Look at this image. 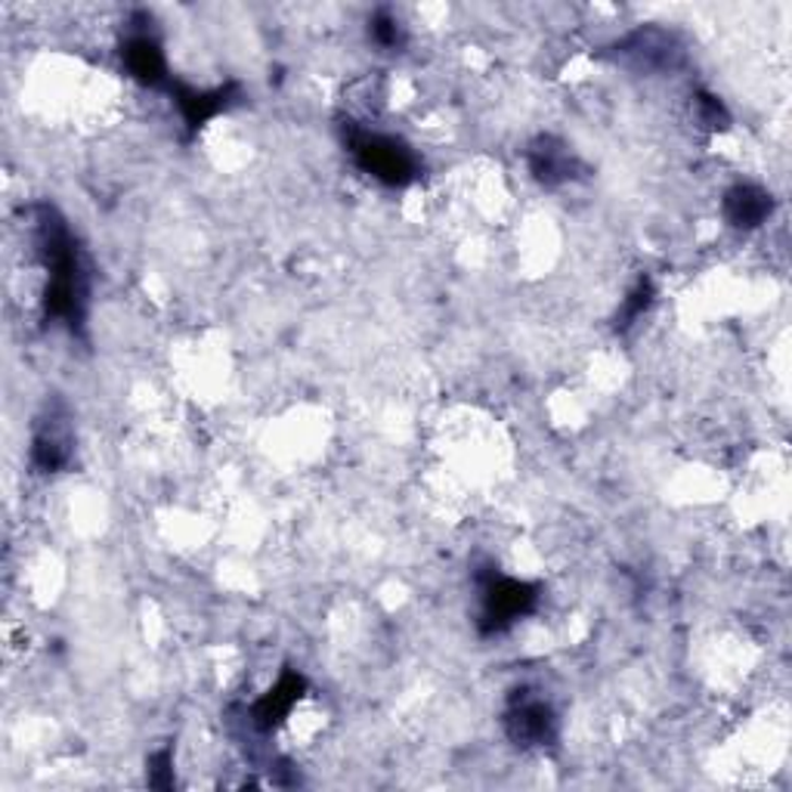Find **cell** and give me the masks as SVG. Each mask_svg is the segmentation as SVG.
Instances as JSON below:
<instances>
[{"label": "cell", "mask_w": 792, "mask_h": 792, "mask_svg": "<svg viewBox=\"0 0 792 792\" xmlns=\"http://www.w3.org/2000/svg\"><path fill=\"white\" fill-rule=\"evenodd\" d=\"M350 149H353L360 167L368 171L372 177L385 180V184L403 186L415 177V159H412V152L397 140H390V137L360 134V137L350 140Z\"/></svg>", "instance_id": "2"}, {"label": "cell", "mask_w": 792, "mask_h": 792, "mask_svg": "<svg viewBox=\"0 0 792 792\" xmlns=\"http://www.w3.org/2000/svg\"><path fill=\"white\" fill-rule=\"evenodd\" d=\"M529 167H532V174L542 180L545 186H557L564 184L569 177V171H573V162H569V155L561 149V146H551V142H542L539 149H532V155H529Z\"/></svg>", "instance_id": "7"}, {"label": "cell", "mask_w": 792, "mask_h": 792, "mask_svg": "<svg viewBox=\"0 0 792 792\" xmlns=\"http://www.w3.org/2000/svg\"><path fill=\"white\" fill-rule=\"evenodd\" d=\"M480 589H483V613H480V619H483V631H489V634L505 631L514 619H520L536 604V589L532 586L508 579V576H499V573H489L487 579L480 582Z\"/></svg>", "instance_id": "1"}, {"label": "cell", "mask_w": 792, "mask_h": 792, "mask_svg": "<svg viewBox=\"0 0 792 792\" xmlns=\"http://www.w3.org/2000/svg\"><path fill=\"white\" fill-rule=\"evenodd\" d=\"M124 60H127L130 75L140 78L142 84L164 81V56L162 50H159V43L152 41V38H146V35L134 38V41L127 43V50H124Z\"/></svg>", "instance_id": "6"}, {"label": "cell", "mask_w": 792, "mask_h": 792, "mask_svg": "<svg viewBox=\"0 0 792 792\" xmlns=\"http://www.w3.org/2000/svg\"><path fill=\"white\" fill-rule=\"evenodd\" d=\"M505 731L517 746H545L554 740V712L532 696H517L505 715Z\"/></svg>", "instance_id": "3"}, {"label": "cell", "mask_w": 792, "mask_h": 792, "mask_svg": "<svg viewBox=\"0 0 792 792\" xmlns=\"http://www.w3.org/2000/svg\"><path fill=\"white\" fill-rule=\"evenodd\" d=\"M301 688H304V678L294 675V671H285L282 681H279V684H276V688L266 693L264 700L254 706V721H257L261 728H273L276 721H282L285 715L291 712V706L298 703Z\"/></svg>", "instance_id": "5"}, {"label": "cell", "mask_w": 792, "mask_h": 792, "mask_svg": "<svg viewBox=\"0 0 792 792\" xmlns=\"http://www.w3.org/2000/svg\"><path fill=\"white\" fill-rule=\"evenodd\" d=\"M651 294H653V288L648 279H641V282L634 285L631 288V294L626 298V306H623V326H631L644 310H648V304H651Z\"/></svg>", "instance_id": "9"}, {"label": "cell", "mask_w": 792, "mask_h": 792, "mask_svg": "<svg viewBox=\"0 0 792 792\" xmlns=\"http://www.w3.org/2000/svg\"><path fill=\"white\" fill-rule=\"evenodd\" d=\"M32 462L38 470H60L68 462V437H62L56 427H43L38 430L35 443H32Z\"/></svg>", "instance_id": "8"}, {"label": "cell", "mask_w": 792, "mask_h": 792, "mask_svg": "<svg viewBox=\"0 0 792 792\" xmlns=\"http://www.w3.org/2000/svg\"><path fill=\"white\" fill-rule=\"evenodd\" d=\"M725 214L733 226H743V229H752V226L765 224L768 214H771V196L758 186H733L731 192L725 196Z\"/></svg>", "instance_id": "4"}, {"label": "cell", "mask_w": 792, "mask_h": 792, "mask_svg": "<svg viewBox=\"0 0 792 792\" xmlns=\"http://www.w3.org/2000/svg\"><path fill=\"white\" fill-rule=\"evenodd\" d=\"M149 783L159 787V790H167L174 783V771H171V752L164 750L152 758V774H149Z\"/></svg>", "instance_id": "11"}, {"label": "cell", "mask_w": 792, "mask_h": 792, "mask_svg": "<svg viewBox=\"0 0 792 792\" xmlns=\"http://www.w3.org/2000/svg\"><path fill=\"white\" fill-rule=\"evenodd\" d=\"M372 35H375V41L381 43V47H397V43L403 41L400 22L393 20L390 13H378V16H375V22H372Z\"/></svg>", "instance_id": "10"}]
</instances>
